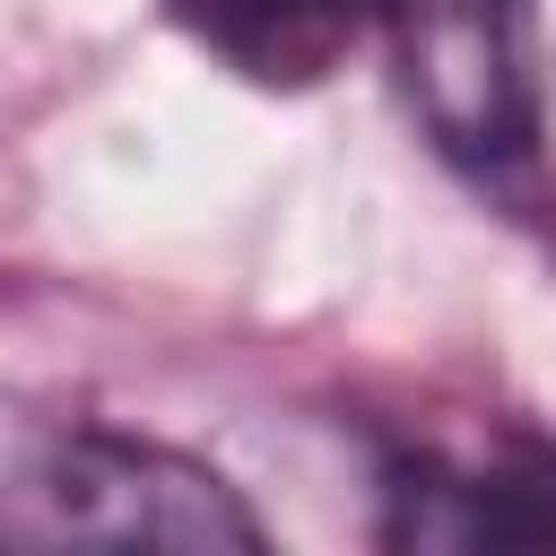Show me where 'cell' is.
<instances>
[{
  "mask_svg": "<svg viewBox=\"0 0 556 556\" xmlns=\"http://www.w3.org/2000/svg\"><path fill=\"white\" fill-rule=\"evenodd\" d=\"M0 547H269L191 452L0 391Z\"/></svg>",
  "mask_w": 556,
  "mask_h": 556,
  "instance_id": "cell-1",
  "label": "cell"
},
{
  "mask_svg": "<svg viewBox=\"0 0 556 556\" xmlns=\"http://www.w3.org/2000/svg\"><path fill=\"white\" fill-rule=\"evenodd\" d=\"M400 96L443 165L486 191L539 182V17L530 0H374Z\"/></svg>",
  "mask_w": 556,
  "mask_h": 556,
  "instance_id": "cell-2",
  "label": "cell"
},
{
  "mask_svg": "<svg viewBox=\"0 0 556 556\" xmlns=\"http://www.w3.org/2000/svg\"><path fill=\"white\" fill-rule=\"evenodd\" d=\"M382 547H556V452L513 443V452H434L400 443L382 452Z\"/></svg>",
  "mask_w": 556,
  "mask_h": 556,
  "instance_id": "cell-3",
  "label": "cell"
},
{
  "mask_svg": "<svg viewBox=\"0 0 556 556\" xmlns=\"http://www.w3.org/2000/svg\"><path fill=\"white\" fill-rule=\"evenodd\" d=\"M165 17L252 87H321L356 52L374 0H165Z\"/></svg>",
  "mask_w": 556,
  "mask_h": 556,
  "instance_id": "cell-4",
  "label": "cell"
}]
</instances>
